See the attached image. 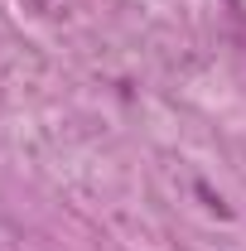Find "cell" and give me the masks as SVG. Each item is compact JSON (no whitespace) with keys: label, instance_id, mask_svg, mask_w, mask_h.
<instances>
[{"label":"cell","instance_id":"cell-1","mask_svg":"<svg viewBox=\"0 0 246 251\" xmlns=\"http://www.w3.org/2000/svg\"><path fill=\"white\" fill-rule=\"evenodd\" d=\"M34 15H44V20H68L73 15V0H25Z\"/></svg>","mask_w":246,"mask_h":251}]
</instances>
